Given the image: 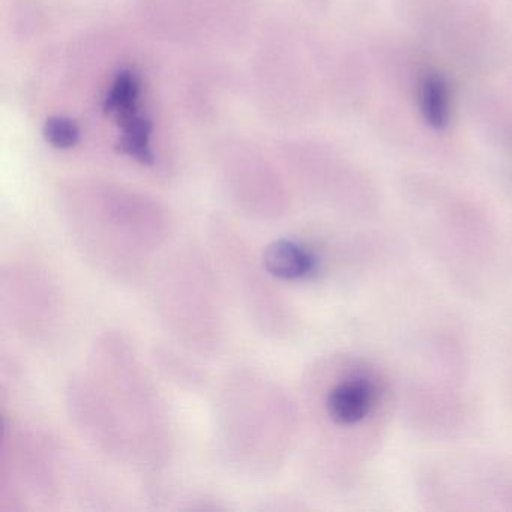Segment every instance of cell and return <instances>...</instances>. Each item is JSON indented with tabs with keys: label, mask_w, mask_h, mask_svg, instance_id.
Listing matches in <instances>:
<instances>
[{
	"label": "cell",
	"mask_w": 512,
	"mask_h": 512,
	"mask_svg": "<svg viewBox=\"0 0 512 512\" xmlns=\"http://www.w3.org/2000/svg\"><path fill=\"white\" fill-rule=\"evenodd\" d=\"M140 83L136 74L124 71L116 77L106 97V109L122 118L133 115L134 103L139 97Z\"/></svg>",
	"instance_id": "7"
},
{
	"label": "cell",
	"mask_w": 512,
	"mask_h": 512,
	"mask_svg": "<svg viewBox=\"0 0 512 512\" xmlns=\"http://www.w3.org/2000/svg\"><path fill=\"white\" fill-rule=\"evenodd\" d=\"M263 265L280 280H302L317 269V259L304 245L289 239H278L266 247Z\"/></svg>",
	"instance_id": "5"
},
{
	"label": "cell",
	"mask_w": 512,
	"mask_h": 512,
	"mask_svg": "<svg viewBox=\"0 0 512 512\" xmlns=\"http://www.w3.org/2000/svg\"><path fill=\"white\" fill-rule=\"evenodd\" d=\"M151 122L142 116L130 115L125 118L124 133L121 137V149L128 157L142 164H151L154 160L151 149Z\"/></svg>",
	"instance_id": "6"
},
{
	"label": "cell",
	"mask_w": 512,
	"mask_h": 512,
	"mask_svg": "<svg viewBox=\"0 0 512 512\" xmlns=\"http://www.w3.org/2000/svg\"><path fill=\"white\" fill-rule=\"evenodd\" d=\"M434 238L449 260L467 266H479L493 250V230L481 209L466 200H452L437 220Z\"/></svg>",
	"instance_id": "2"
},
{
	"label": "cell",
	"mask_w": 512,
	"mask_h": 512,
	"mask_svg": "<svg viewBox=\"0 0 512 512\" xmlns=\"http://www.w3.org/2000/svg\"><path fill=\"white\" fill-rule=\"evenodd\" d=\"M47 142L59 149L73 148L79 142L80 131L74 121L68 118H52L47 121L46 130Z\"/></svg>",
	"instance_id": "8"
},
{
	"label": "cell",
	"mask_w": 512,
	"mask_h": 512,
	"mask_svg": "<svg viewBox=\"0 0 512 512\" xmlns=\"http://www.w3.org/2000/svg\"><path fill=\"white\" fill-rule=\"evenodd\" d=\"M323 410L335 430L344 431L359 466L379 448L391 410V385L377 365L344 358L332 367Z\"/></svg>",
	"instance_id": "1"
},
{
	"label": "cell",
	"mask_w": 512,
	"mask_h": 512,
	"mask_svg": "<svg viewBox=\"0 0 512 512\" xmlns=\"http://www.w3.org/2000/svg\"><path fill=\"white\" fill-rule=\"evenodd\" d=\"M413 86L416 107L425 124L433 130H445L452 115V91L446 77L427 68L419 73Z\"/></svg>",
	"instance_id": "4"
},
{
	"label": "cell",
	"mask_w": 512,
	"mask_h": 512,
	"mask_svg": "<svg viewBox=\"0 0 512 512\" xmlns=\"http://www.w3.org/2000/svg\"><path fill=\"white\" fill-rule=\"evenodd\" d=\"M434 491L437 502L469 503L490 502L503 503L512 508V469H496V467L479 466L472 463H449L433 476Z\"/></svg>",
	"instance_id": "3"
}]
</instances>
